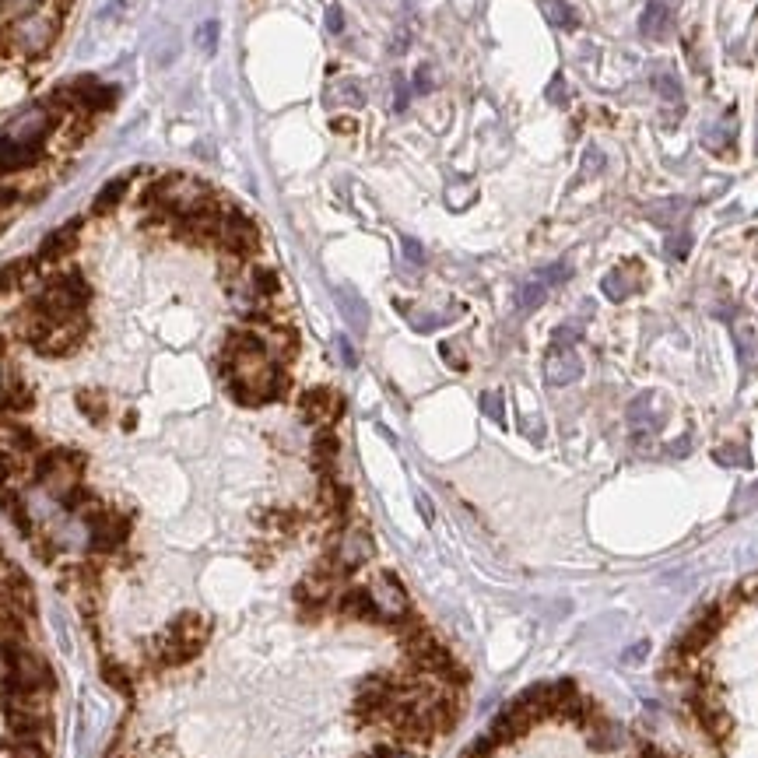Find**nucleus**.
<instances>
[{
    "instance_id": "a18cd8bd",
    "label": "nucleus",
    "mask_w": 758,
    "mask_h": 758,
    "mask_svg": "<svg viewBox=\"0 0 758 758\" xmlns=\"http://www.w3.org/2000/svg\"><path fill=\"white\" fill-rule=\"evenodd\" d=\"M587 162H590L587 169H594V172L601 169V151H597V148H590V151H587Z\"/></svg>"
},
{
    "instance_id": "2f4dec72",
    "label": "nucleus",
    "mask_w": 758,
    "mask_h": 758,
    "mask_svg": "<svg viewBox=\"0 0 758 758\" xmlns=\"http://www.w3.org/2000/svg\"><path fill=\"white\" fill-rule=\"evenodd\" d=\"M548 102H555V106H565V102H569V85H565L562 74H555V78H551V85H548Z\"/></svg>"
},
{
    "instance_id": "473e14b6",
    "label": "nucleus",
    "mask_w": 758,
    "mask_h": 758,
    "mask_svg": "<svg viewBox=\"0 0 758 758\" xmlns=\"http://www.w3.org/2000/svg\"><path fill=\"white\" fill-rule=\"evenodd\" d=\"M337 95H341L344 106H362V88H358L351 78H344V81H341V88H337Z\"/></svg>"
},
{
    "instance_id": "cd10ccee",
    "label": "nucleus",
    "mask_w": 758,
    "mask_h": 758,
    "mask_svg": "<svg viewBox=\"0 0 758 758\" xmlns=\"http://www.w3.org/2000/svg\"><path fill=\"white\" fill-rule=\"evenodd\" d=\"M653 88L664 95L667 106L678 109V113H681V85H678V78H671V74H657V78H653Z\"/></svg>"
},
{
    "instance_id": "6ab92c4d",
    "label": "nucleus",
    "mask_w": 758,
    "mask_h": 758,
    "mask_svg": "<svg viewBox=\"0 0 758 758\" xmlns=\"http://www.w3.org/2000/svg\"><path fill=\"white\" fill-rule=\"evenodd\" d=\"M260 527L274 537H292L302 527V516L295 509H267V513H260Z\"/></svg>"
},
{
    "instance_id": "c756f323",
    "label": "nucleus",
    "mask_w": 758,
    "mask_h": 758,
    "mask_svg": "<svg viewBox=\"0 0 758 758\" xmlns=\"http://www.w3.org/2000/svg\"><path fill=\"white\" fill-rule=\"evenodd\" d=\"M481 411H485L492 422H506V411H502V394L499 390H488V394H481Z\"/></svg>"
},
{
    "instance_id": "7c9ffc66",
    "label": "nucleus",
    "mask_w": 758,
    "mask_h": 758,
    "mask_svg": "<svg viewBox=\"0 0 758 758\" xmlns=\"http://www.w3.org/2000/svg\"><path fill=\"white\" fill-rule=\"evenodd\" d=\"M197 46H201L204 53L218 50V22H204L201 29H197Z\"/></svg>"
},
{
    "instance_id": "4468645a",
    "label": "nucleus",
    "mask_w": 758,
    "mask_h": 758,
    "mask_svg": "<svg viewBox=\"0 0 758 758\" xmlns=\"http://www.w3.org/2000/svg\"><path fill=\"white\" fill-rule=\"evenodd\" d=\"M583 376V362L569 344H555L544 358V379H548L551 387H569L576 379Z\"/></svg>"
},
{
    "instance_id": "9d476101",
    "label": "nucleus",
    "mask_w": 758,
    "mask_h": 758,
    "mask_svg": "<svg viewBox=\"0 0 758 758\" xmlns=\"http://www.w3.org/2000/svg\"><path fill=\"white\" fill-rule=\"evenodd\" d=\"M85 334H88L85 313H74V316H67V320H53V327L43 334V341L36 344V351L46 358H64L85 341Z\"/></svg>"
},
{
    "instance_id": "58836bf2",
    "label": "nucleus",
    "mask_w": 758,
    "mask_h": 758,
    "mask_svg": "<svg viewBox=\"0 0 758 758\" xmlns=\"http://www.w3.org/2000/svg\"><path fill=\"white\" fill-rule=\"evenodd\" d=\"M327 29L334 32V36H337V32H344V11L337 8V4H330V8H327Z\"/></svg>"
},
{
    "instance_id": "b1692460",
    "label": "nucleus",
    "mask_w": 758,
    "mask_h": 758,
    "mask_svg": "<svg viewBox=\"0 0 758 758\" xmlns=\"http://www.w3.org/2000/svg\"><path fill=\"white\" fill-rule=\"evenodd\" d=\"M102 681H106V685H113L116 692H123V695H134V688H137L134 671H130V667H123L120 660H106V664H102Z\"/></svg>"
},
{
    "instance_id": "4c0bfd02",
    "label": "nucleus",
    "mask_w": 758,
    "mask_h": 758,
    "mask_svg": "<svg viewBox=\"0 0 758 758\" xmlns=\"http://www.w3.org/2000/svg\"><path fill=\"white\" fill-rule=\"evenodd\" d=\"M432 88H436V81H432V71H429V67H418V71H415V92L418 95H425V92H432Z\"/></svg>"
},
{
    "instance_id": "ea45409f",
    "label": "nucleus",
    "mask_w": 758,
    "mask_h": 758,
    "mask_svg": "<svg viewBox=\"0 0 758 758\" xmlns=\"http://www.w3.org/2000/svg\"><path fill=\"white\" fill-rule=\"evenodd\" d=\"M688 243H692L688 236H674L671 243H667V253H671V257H678V260H685L688 257Z\"/></svg>"
},
{
    "instance_id": "5701e85b",
    "label": "nucleus",
    "mask_w": 758,
    "mask_h": 758,
    "mask_svg": "<svg viewBox=\"0 0 758 758\" xmlns=\"http://www.w3.org/2000/svg\"><path fill=\"white\" fill-rule=\"evenodd\" d=\"M541 11L555 29H569V32L580 29V15H576L565 0H541Z\"/></svg>"
},
{
    "instance_id": "423d86ee",
    "label": "nucleus",
    "mask_w": 758,
    "mask_h": 758,
    "mask_svg": "<svg viewBox=\"0 0 758 758\" xmlns=\"http://www.w3.org/2000/svg\"><path fill=\"white\" fill-rule=\"evenodd\" d=\"M81 474H85V457H81L78 450H46L32 460V481H36L57 506L74 488L85 485Z\"/></svg>"
},
{
    "instance_id": "79ce46f5",
    "label": "nucleus",
    "mask_w": 758,
    "mask_h": 758,
    "mask_svg": "<svg viewBox=\"0 0 758 758\" xmlns=\"http://www.w3.org/2000/svg\"><path fill=\"white\" fill-rule=\"evenodd\" d=\"M404 257L415 260V264H422L425 253H422V243H415V239H404Z\"/></svg>"
},
{
    "instance_id": "aec40b11",
    "label": "nucleus",
    "mask_w": 758,
    "mask_h": 758,
    "mask_svg": "<svg viewBox=\"0 0 758 758\" xmlns=\"http://www.w3.org/2000/svg\"><path fill=\"white\" fill-rule=\"evenodd\" d=\"M78 408H81V415H85L92 425H106V418H109V397H106V390H99V387L78 390Z\"/></svg>"
},
{
    "instance_id": "f03ea898",
    "label": "nucleus",
    "mask_w": 758,
    "mask_h": 758,
    "mask_svg": "<svg viewBox=\"0 0 758 758\" xmlns=\"http://www.w3.org/2000/svg\"><path fill=\"white\" fill-rule=\"evenodd\" d=\"M60 109L53 102L22 106L0 130V176H15L43 162V144L57 130Z\"/></svg>"
},
{
    "instance_id": "f257e3e1",
    "label": "nucleus",
    "mask_w": 758,
    "mask_h": 758,
    "mask_svg": "<svg viewBox=\"0 0 758 758\" xmlns=\"http://www.w3.org/2000/svg\"><path fill=\"white\" fill-rule=\"evenodd\" d=\"M222 376L239 404H267L288 394V372L267 355L257 330H232L222 344Z\"/></svg>"
},
{
    "instance_id": "f8f14e48",
    "label": "nucleus",
    "mask_w": 758,
    "mask_h": 758,
    "mask_svg": "<svg viewBox=\"0 0 758 758\" xmlns=\"http://www.w3.org/2000/svg\"><path fill=\"white\" fill-rule=\"evenodd\" d=\"M369 597H372V608H376L379 622H397V618L411 611L408 594H404L401 580H397L394 573H379L376 580L369 583Z\"/></svg>"
},
{
    "instance_id": "1a4fd4ad",
    "label": "nucleus",
    "mask_w": 758,
    "mask_h": 758,
    "mask_svg": "<svg viewBox=\"0 0 758 758\" xmlns=\"http://www.w3.org/2000/svg\"><path fill=\"white\" fill-rule=\"evenodd\" d=\"M130 527H134V520L127 513L106 506L95 520H88V548H92V555L109 558L116 551H123L127 548Z\"/></svg>"
},
{
    "instance_id": "a19ab883",
    "label": "nucleus",
    "mask_w": 758,
    "mask_h": 758,
    "mask_svg": "<svg viewBox=\"0 0 758 758\" xmlns=\"http://www.w3.org/2000/svg\"><path fill=\"white\" fill-rule=\"evenodd\" d=\"M576 337H580V327H576V323H569V327H558V330H555V344H569V348H573Z\"/></svg>"
},
{
    "instance_id": "20e7f679",
    "label": "nucleus",
    "mask_w": 758,
    "mask_h": 758,
    "mask_svg": "<svg viewBox=\"0 0 758 758\" xmlns=\"http://www.w3.org/2000/svg\"><path fill=\"white\" fill-rule=\"evenodd\" d=\"M151 201L162 215H169L172 222H186V218L208 215V211L218 208V197L208 183L190 176H165L151 186Z\"/></svg>"
},
{
    "instance_id": "dca6fc26",
    "label": "nucleus",
    "mask_w": 758,
    "mask_h": 758,
    "mask_svg": "<svg viewBox=\"0 0 758 758\" xmlns=\"http://www.w3.org/2000/svg\"><path fill=\"white\" fill-rule=\"evenodd\" d=\"M337 615L348 618V622H379L376 608H372L369 587H344L341 594L334 597Z\"/></svg>"
},
{
    "instance_id": "e433bc0d",
    "label": "nucleus",
    "mask_w": 758,
    "mask_h": 758,
    "mask_svg": "<svg viewBox=\"0 0 758 758\" xmlns=\"http://www.w3.org/2000/svg\"><path fill=\"white\" fill-rule=\"evenodd\" d=\"M18 197H22V190H18L15 183H4V179H0V211H8Z\"/></svg>"
},
{
    "instance_id": "a211bd4d",
    "label": "nucleus",
    "mask_w": 758,
    "mask_h": 758,
    "mask_svg": "<svg viewBox=\"0 0 758 758\" xmlns=\"http://www.w3.org/2000/svg\"><path fill=\"white\" fill-rule=\"evenodd\" d=\"M734 344L744 365L758 362V323L751 320V316H741V320L734 323Z\"/></svg>"
},
{
    "instance_id": "39448f33",
    "label": "nucleus",
    "mask_w": 758,
    "mask_h": 758,
    "mask_svg": "<svg viewBox=\"0 0 758 758\" xmlns=\"http://www.w3.org/2000/svg\"><path fill=\"white\" fill-rule=\"evenodd\" d=\"M60 29H64V8L53 4V0H46L39 11L18 18L15 25L4 29V46H8L11 53H18V57L36 60V57H43V53H50V46L57 43Z\"/></svg>"
},
{
    "instance_id": "f3484780",
    "label": "nucleus",
    "mask_w": 758,
    "mask_h": 758,
    "mask_svg": "<svg viewBox=\"0 0 758 758\" xmlns=\"http://www.w3.org/2000/svg\"><path fill=\"white\" fill-rule=\"evenodd\" d=\"M639 32H643L646 39H653V43L667 39L674 32V11L667 8L664 0H650L646 11H643V18H639Z\"/></svg>"
},
{
    "instance_id": "2eb2a0df",
    "label": "nucleus",
    "mask_w": 758,
    "mask_h": 758,
    "mask_svg": "<svg viewBox=\"0 0 758 758\" xmlns=\"http://www.w3.org/2000/svg\"><path fill=\"white\" fill-rule=\"evenodd\" d=\"M78 239H81L78 218H74V222H64L60 229H53L50 236L43 239V246H39V260H43V264H60V260H67L74 250H78Z\"/></svg>"
},
{
    "instance_id": "6e6552de",
    "label": "nucleus",
    "mask_w": 758,
    "mask_h": 758,
    "mask_svg": "<svg viewBox=\"0 0 758 758\" xmlns=\"http://www.w3.org/2000/svg\"><path fill=\"white\" fill-rule=\"evenodd\" d=\"M215 246H222V253H229V257L250 260L253 253L260 250V232H257V225H253L246 215L225 208L222 215H218Z\"/></svg>"
},
{
    "instance_id": "7ed1b4c3",
    "label": "nucleus",
    "mask_w": 758,
    "mask_h": 758,
    "mask_svg": "<svg viewBox=\"0 0 758 758\" xmlns=\"http://www.w3.org/2000/svg\"><path fill=\"white\" fill-rule=\"evenodd\" d=\"M211 639V622L197 611H183L176 615L155 639L148 643V664L151 671H165V667H183L208 646Z\"/></svg>"
},
{
    "instance_id": "72a5a7b5",
    "label": "nucleus",
    "mask_w": 758,
    "mask_h": 758,
    "mask_svg": "<svg viewBox=\"0 0 758 758\" xmlns=\"http://www.w3.org/2000/svg\"><path fill=\"white\" fill-rule=\"evenodd\" d=\"M565 278H569V267L565 264H551V267H544V271L537 274L541 285H558V281H565Z\"/></svg>"
},
{
    "instance_id": "412c9836",
    "label": "nucleus",
    "mask_w": 758,
    "mask_h": 758,
    "mask_svg": "<svg viewBox=\"0 0 758 758\" xmlns=\"http://www.w3.org/2000/svg\"><path fill=\"white\" fill-rule=\"evenodd\" d=\"M127 186H130L127 176H123V179H109V183L102 186L99 194H95V201H92L95 215H113V211L120 208L123 197H127Z\"/></svg>"
},
{
    "instance_id": "49530a36",
    "label": "nucleus",
    "mask_w": 758,
    "mask_h": 758,
    "mask_svg": "<svg viewBox=\"0 0 758 758\" xmlns=\"http://www.w3.org/2000/svg\"><path fill=\"white\" fill-rule=\"evenodd\" d=\"M334 130H344V134H351V130H355V120H334Z\"/></svg>"
},
{
    "instance_id": "4be33fe9",
    "label": "nucleus",
    "mask_w": 758,
    "mask_h": 758,
    "mask_svg": "<svg viewBox=\"0 0 758 758\" xmlns=\"http://www.w3.org/2000/svg\"><path fill=\"white\" fill-rule=\"evenodd\" d=\"M337 436L330 429H320V436L313 439V464H316V471L320 474H330L334 471V460H337Z\"/></svg>"
},
{
    "instance_id": "393cba45",
    "label": "nucleus",
    "mask_w": 758,
    "mask_h": 758,
    "mask_svg": "<svg viewBox=\"0 0 758 758\" xmlns=\"http://www.w3.org/2000/svg\"><path fill=\"white\" fill-rule=\"evenodd\" d=\"M43 4L46 0H0V29L15 25L18 18L32 15V11H39Z\"/></svg>"
},
{
    "instance_id": "37998d69",
    "label": "nucleus",
    "mask_w": 758,
    "mask_h": 758,
    "mask_svg": "<svg viewBox=\"0 0 758 758\" xmlns=\"http://www.w3.org/2000/svg\"><path fill=\"white\" fill-rule=\"evenodd\" d=\"M337 351H341L344 365H355V362H358V358H355V351H351V344L344 341V337H337Z\"/></svg>"
},
{
    "instance_id": "c03bdc74",
    "label": "nucleus",
    "mask_w": 758,
    "mask_h": 758,
    "mask_svg": "<svg viewBox=\"0 0 758 758\" xmlns=\"http://www.w3.org/2000/svg\"><path fill=\"white\" fill-rule=\"evenodd\" d=\"M443 358L450 365H457V369H464V358L457 355V348H453V344H443Z\"/></svg>"
},
{
    "instance_id": "0eeeda50",
    "label": "nucleus",
    "mask_w": 758,
    "mask_h": 758,
    "mask_svg": "<svg viewBox=\"0 0 758 758\" xmlns=\"http://www.w3.org/2000/svg\"><path fill=\"white\" fill-rule=\"evenodd\" d=\"M341 583H344V573L341 565L334 558H323L320 565H313L302 583L295 587V604H299V615L302 618H320L323 611L330 608L337 594H341Z\"/></svg>"
},
{
    "instance_id": "9b49d317",
    "label": "nucleus",
    "mask_w": 758,
    "mask_h": 758,
    "mask_svg": "<svg viewBox=\"0 0 758 758\" xmlns=\"http://www.w3.org/2000/svg\"><path fill=\"white\" fill-rule=\"evenodd\" d=\"M372 537H369V530H362V527H344V530H337L334 534V551H330L327 558H334L337 565H341V573L348 576V573H355V569H362L365 562L372 558Z\"/></svg>"
},
{
    "instance_id": "ddd939ff",
    "label": "nucleus",
    "mask_w": 758,
    "mask_h": 758,
    "mask_svg": "<svg viewBox=\"0 0 758 758\" xmlns=\"http://www.w3.org/2000/svg\"><path fill=\"white\" fill-rule=\"evenodd\" d=\"M341 411H344L341 397L327 387H313L299 397V415L306 418L309 425H320V429H330V422H334Z\"/></svg>"
},
{
    "instance_id": "bb28decb",
    "label": "nucleus",
    "mask_w": 758,
    "mask_h": 758,
    "mask_svg": "<svg viewBox=\"0 0 758 758\" xmlns=\"http://www.w3.org/2000/svg\"><path fill=\"white\" fill-rule=\"evenodd\" d=\"M337 299H341V309H344V316H348L351 327L362 330V327H365V320H369V316H365L362 299H355V295H351V292H337Z\"/></svg>"
},
{
    "instance_id": "a878e982",
    "label": "nucleus",
    "mask_w": 758,
    "mask_h": 758,
    "mask_svg": "<svg viewBox=\"0 0 758 758\" xmlns=\"http://www.w3.org/2000/svg\"><path fill=\"white\" fill-rule=\"evenodd\" d=\"M601 288H604V295H608L611 302H622V299H629V295L636 292V285H632L625 271H611L608 278L601 281Z\"/></svg>"
},
{
    "instance_id": "f704fd0d",
    "label": "nucleus",
    "mask_w": 758,
    "mask_h": 758,
    "mask_svg": "<svg viewBox=\"0 0 758 758\" xmlns=\"http://www.w3.org/2000/svg\"><path fill=\"white\" fill-rule=\"evenodd\" d=\"M15 758H46L43 741H15Z\"/></svg>"
},
{
    "instance_id": "c85d7f7f",
    "label": "nucleus",
    "mask_w": 758,
    "mask_h": 758,
    "mask_svg": "<svg viewBox=\"0 0 758 758\" xmlns=\"http://www.w3.org/2000/svg\"><path fill=\"white\" fill-rule=\"evenodd\" d=\"M544 295H548V285H541V281H530V285H523L520 292V309L523 313H530V309H537L544 302Z\"/></svg>"
},
{
    "instance_id": "c9c22d12",
    "label": "nucleus",
    "mask_w": 758,
    "mask_h": 758,
    "mask_svg": "<svg viewBox=\"0 0 758 758\" xmlns=\"http://www.w3.org/2000/svg\"><path fill=\"white\" fill-rule=\"evenodd\" d=\"M408 99H411L408 81L397 74V81H394V109H397V113H404V109H408Z\"/></svg>"
}]
</instances>
